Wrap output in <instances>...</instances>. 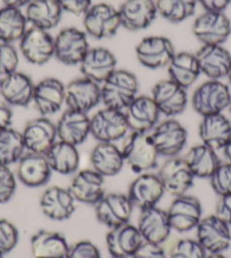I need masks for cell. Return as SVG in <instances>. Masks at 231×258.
I'll return each instance as SVG.
<instances>
[{
  "label": "cell",
  "instance_id": "11",
  "mask_svg": "<svg viewBox=\"0 0 231 258\" xmlns=\"http://www.w3.org/2000/svg\"><path fill=\"white\" fill-rule=\"evenodd\" d=\"M138 62L147 69L168 67L176 50L171 40L163 35H150L143 38L135 48Z\"/></svg>",
  "mask_w": 231,
  "mask_h": 258
},
{
  "label": "cell",
  "instance_id": "7",
  "mask_svg": "<svg viewBox=\"0 0 231 258\" xmlns=\"http://www.w3.org/2000/svg\"><path fill=\"white\" fill-rule=\"evenodd\" d=\"M150 135L159 155L167 159L179 156L188 141L187 129L175 118L159 121Z\"/></svg>",
  "mask_w": 231,
  "mask_h": 258
},
{
  "label": "cell",
  "instance_id": "27",
  "mask_svg": "<svg viewBox=\"0 0 231 258\" xmlns=\"http://www.w3.org/2000/svg\"><path fill=\"white\" fill-rule=\"evenodd\" d=\"M78 66L83 77L101 85L117 69V58L108 48L94 47L89 49Z\"/></svg>",
  "mask_w": 231,
  "mask_h": 258
},
{
  "label": "cell",
  "instance_id": "32",
  "mask_svg": "<svg viewBox=\"0 0 231 258\" xmlns=\"http://www.w3.org/2000/svg\"><path fill=\"white\" fill-rule=\"evenodd\" d=\"M63 9L58 0H32L25 7V17L31 27L50 32L63 20Z\"/></svg>",
  "mask_w": 231,
  "mask_h": 258
},
{
  "label": "cell",
  "instance_id": "47",
  "mask_svg": "<svg viewBox=\"0 0 231 258\" xmlns=\"http://www.w3.org/2000/svg\"><path fill=\"white\" fill-rule=\"evenodd\" d=\"M63 12L72 14L74 16H84L93 5V0H58Z\"/></svg>",
  "mask_w": 231,
  "mask_h": 258
},
{
  "label": "cell",
  "instance_id": "38",
  "mask_svg": "<svg viewBox=\"0 0 231 258\" xmlns=\"http://www.w3.org/2000/svg\"><path fill=\"white\" fill-rule=\"evenodd\" d=\"M27 29L29 23L22 9L7 6L0 8V42H20Z\"/></svg>",
  "mask_w": 231,
  "mask_h": 258
},
{
  "label": "cell",
  "instance_id": "41",
  "mask_svg": "<svg viewBox=\"0 0 231 258\" xmlns=\"http://www.w3.org/2000/svg\"><path fill=\"white\" fill-rule=\"evenodd\" d=\"M206 255L197 239L193 238L178 239L169 250V258H205Z\"/></svg>",
  "mask_w": 231,
  "mask_h": 258
},
{
  "label": "cell",
  "instance_id": "23",
  "mask_svg": "<svg viewBox=\"0 0 231 258\" xmlns=\"http://www.w3.org/2000/svg\"><path fill=\"white\" fill-rule=\"evenodd\" d=\"M124 112L131 132L151 133L159 123L161 117L151 95H137Z\"/></svg>",
  "mask_w": 231,
  "mask_h": 258
},
{
  "label": "cell",
  "instance_id": "9",
  "mask_svg": "<svg viewBox=\"0 0 231 258\" xmlns=\"http://www.w3.org/2000/svg\"><path fill=\"white\" fill-rule=\"evenodd\" d=\"M134 209L127 194L122 192H105L94 205L96 220L109 229L129 223Z\"/></svg>",
  "mask_w": 231,
  "mask_h": 258
},
{
  "label": "cell",
  "instance_id": "51",
  "mask_svg": "<svg viewBox=\"0 0 231 258\" xmlns=\"http://www.w3.org/2000/svg\"><path fill=\"white\" fill-rule=\"evenodd\" d=\"M13 122V110L12 107L0 101V132L5 131V129L11 128Z\"/></svg>",
  "mask_w": 231,
  "mask_h": 258
},
{
  "label": "cell",
  "instance_id": "56",
  "mask_svg": "<svg viewBox=\"0 0 231 258\" xmlns=\"http://www.w3.org/2000/svg\"><path fill=\"white\" fill-rule=\"evenodd\" d=\"M229 111H230V120H231V103H230V107H229Z\"/></svg>",
  "mask_w": 231,
  "mask_h": 258
},
{
  "label": "cell",
  "instance_id": "26",
  "mask_svg": "<svg viewBox=\"0 0 231 258\" xmlns=\"http://www.w3.org/2000/svg\"><path fill=\"white\" fill-rule=\"evenodd\" d=\"M136 227L143 240L156 245H162L167 241L172 231L167 211L161 210L158 206L142 210Z\"/></svg>",
  "mask_w": 231,
  "mask_h": 258
},
{
  "label": "cell",
  "instance_id": "16",
  "mask_svg": "<svg viewBox=\"0 0 231 258\" xmlns=\"http://www.w3.org/2000/svg\"><path fill=\"white\" fill-rule=\"evenodd\" d=\"M164 188L159 174L150 172L140 173L131 182L127 196L133 203L134 207L145 210L158 206L159 202L164 195Z\"/></svg>",
  "mask_w": 231,
  "mask_h": 258
},
{
  "label": "cell",
  "instance_id": "49",
  "mask_svg": "<svg viewBox=\"0 0 231 258\" xmlns=\"http://www.w3.org/2000/svg\"><path fill=\"white\" fill-rule=\"evenodd\" d=\"M214 214L218 215L220 219H222L231 227V195L219 198Z\"/></svg>",
  "mask_w": 231,
  "mask_h": 258
},
{
  "label": "cell",
  "instance_id": "40",
  "mask_svg": "<svg viewBox=\"0 0 231 258\" xmlns=\"http://www.w3.org/2000/svg\"><path fill=\"white\" fill-rule=\"evenodd\" d=\"M158 14L172 24H178L194 16L197 0H155Z\"/></svg>",
  "mask_w": 231,
  "mask_h": 258
},
{
  "label": "cell",
  "instance_id": "25",
  "mask_svg": "<svg viewBox=\"0 0 231 258\" xmlns=\"http://www.w3.org/2000/svg\"><path fill=\"white\" fill-rule=\"evenodd\" d=\"M34 85L33 80L27 74L16 71L2 77L0 95L9 107L24 108L32 103Z\"/></svg>",
  "mask_w": 231,
  "mask_h": 258
},
{
  "label": "cell",
  "instance_id": "2",
  "mask_svg": "<svg viewBox=\"0 0 231 258\" xmlns=\"http://www.w3.org/2000/svg\"><path fill=\"white\" fill-rule=\"evenodd\" d=\"M138 90L140 83L135 74L117 68L101 84V102L104 107L124 111L138 95Z\"/></svg>",
  "mask_w": 231,
  "mask_h": 258
},
{
  "label": "cell",
  "instance_id": "31",
  "mask_svg": "<svg viewBox=\"0 0 231 258\" xmlns=\"http://www.w3.org/2000/svg\"><path fill=\"white\" fill-rule=\"evenodd\" d=\"M198 135L203 144L214 151H222L231 140V120L224 113L202 117Z\"/></svg>",
  "mask_w": 231,
  "mask_h": 258
},
{
  "label": "cell",
  "instance_id": "48",
  "mask_svg": "<svg viewBox=\"0 0 231 258\" xmlns=\"http://www.w3.org/2000/svg\"><path fill=\"white\" fill-rule=\"evenodd\" d=\"M131 258H167L162 245L144 241Z\"/></svg>",
  "mask_w": 231,
  "mask_h": 258
},
{
  "label": "cell",
  "instance_id": "19",
  "mask_svg": "<svg viewBox=\"0 0 231 258\" xmlns=\"http://www.w3.org/2000/svg\"><path fill=\"white\" fill-rule=\"evenodd\" d=\"M66 85L56 77H45L36 83L33 92V103L42 117H50L58 113L65 104Z\"/></svg>",
  "mask_w": 231,
  "mask_h": 258
},
{
  "label": "cell",
  "instance_id": "18",
  "mask_svg": "<svg viewBox=\"0 0 231 258\" xmlns=\"http://www.w3.org/2000/svg\"><path fill=\"white\" fill-rule=\"evenodd\" d=\"M101 102V85L86 77L69 82L65 90L67 109L89 113Z\"/></svg>",
  "mask_w": 231,
  "mask_h": 258
},
{
  "label": "cell",
  "instance_id": "37",
  "mask_svg": "<svg viewBox=\"0 0 231 258\" xmlns=\"http://www.w3.org/2000/svg\"><path fill=\"white\" fill-rule=\"evenodd\" d=\"M185 160L194 177L198 179H210L221 163L216 151L203 143L192 146L185 156Z\"/></svg>",
  "mask_w": 231,
  "mask_h": 258
},
{
  "label": "cell",
  "instance_id": "21",
  "mask_svg": "<svg viewBox=\"0 0 231 258\" xmlns=\"http://www.w3.org/2000/svg\"><path fill=\"white\" fill-rule=\"evenodd\" d=\"M201 74L207 80L222 81L231 68V53L223 44L202 45L195 52Z\"/></svg>",
  "mask_w": 231,
  "mask_h": 258
},
{
  "label": "cell",
  "instance_id": "52",
  "mask_svg": "<svg viewBox=\"0 0 231 258\" xmlns=\"http://www.w3.org/2000/svg\"><path fill=\"white\" fill-rule=\"evenodd\" d=\"M4 6L14 7V8H25L32 0H2Z\"/></svg>",
  "mask_w": 231,
  "mask_h": 258
},
{
  "label": "cell",
  "instance_id": "50",
  "mask_svg": "<svg viewBox=\"0 0 231 258\" xmlns=\"http://www.w3.org/2000/svg\"><path fill=\"white\" fill-rule=\"evenodd\" d=\"M197 4L201 5L204 12L224 13L230 6L231 0H197Z\"/></svg>",
  "mask_w": 231,
  "mask_h": 258
},
{
  "label": "cell",
  "instance_id": "10",
  "mask_svg": "<svg viewBox=\"0 0 231 258\" xmlns=\"http://www.w3.org/2000/svg\"><path fill=\"white\" fill-rule=\"evenodd\" d=\"M171 229L178 233L195 230L203 218V207L197 197L184 194L176 196L167 210Z\"/></svg>",
  "mask_w": 231,
  "mask_h": 258
},
{
  "label": "cell",
  "instance_id": "6",
  "mask_svg": "<svg viewBox=\"0 0 231 258\" xmlns=\"http://www.w3.org/2000/svg\"><path fill=\"white\" fill-rule=\"evenodd\" d=\"M53 40L54 58L66 66L80 64L91 48L85 31L75 26L65 27L53 36Z\"/></svg>",
  "mask_w": 231,
  "mask_h": 258
},
{
  "label": "cell",
  "instance_id": "35",
  "mask_svg": "<svg viewBox=\"0 0 231 258\" xmlns=\"http://www.w3.org/2000/svg\"><path fill=\"white\" fill-rule=\"evenodd\" d=\"M52 172L63 176L75 174L81 165V155L77 146L66 142L57 141L45 154Z\"/></svg>",
  "mask_w": 231,
  "mask_h": 258
},
{
  "label": "cell",
  "instance_id": "30",
  "mask_svg": "<svg viewBox=\"0 0 231 258\" xmlns=\"http://www.w3.org/2000/svg\"><path fill=\"white\" fill-rule=\"evenodd\" d=\"M143 242L137 227L132 223L110 229L105 236V245L112 258H131Z\"/></svg>",
  "mask_w": 231,
  "mask_h": 258
},
{
  "label": "cell",
  "instance_id": "29",
  "mask_svg": "<svg viewBox=\"0 0 231 258\" xmlns=\"http://www.w3.org/2000/svg\"><path fill=\"white\" fill-rule=\"evenodd\" d=\"M59 141L80 146L91 136V117L89 113L67 109L56 123Z\"/></svg>",
  "mask_w": 231,
  "mask_h": 258
},
{
  "label": "cell",
  "instance_id": "8",
  "mask_svg": "<svg viewBox=\"0 0 231 258\" xmlns=\"http://www.w3.org/2000/svg\"><path fill=\"white\" fill-rule=\"evenodd\" d=\"M195 230L197 241L207 254H223L231 247V227L216 214L202 218Z\"/></svg>",
  "mask_w": 231,
  "mask_h": 258
},
{
  "label": "cell",
  "instance_id": "34",
  "mask_svg": "<svg viewBox=\"0 0 231 258\" xmlns=\"http://www.w3.org/2000/svg\"><path fill=\"white\" fill-rule=\"evenodd\" d=\"M30 247L33 258H66L69 245L63 233L39 230L31 237Z\"/></svg>",
  "mask_w": 231,
  "mask_h": 258
},
{
  "label": "cell",
  "instance_id": "5",
  "mask_svg": "<svg viewBox=\"0 0 231 258\" xmlns=\"http://www.w3.org/2000/svg\"><path fill=\"white\" fill-rule=\"evenodd\" d=\"M125 112L104 107L91 117V136L98 143H117L128 135Z\"/></svg>",
  "mask_w": 231,
  "mask_h": 258
},
{
  "label": "cell",
  "instance_id": "45",
  "mask_svg": "<svg viewBox=\"0 0 231 258\" xmlns=\"http://www.w3.org/2000/svg\"><path fill=\"white\" fill-rule=\"evenodd\" d=\"M17 181L15 173L6 165H0V204H6L15 195Z\"/></svg>",
  "mask_w": 231,
  "mask_h": 258
},
{
  "label": "cell",
  "instance_id": "15",
  "mask_svg": "<svg viewBox=\"0 0 231 258\" xmlns=\"http://www.w3.org/2000/svg\"><path fill=\"white\" fill-rule=\"evenodd\" d=\"M22 136L26 152L45 155L58 140L56 123L49 117L34 118L26 123Z\"/></svg>",
  "mask_w": 231,
  "mask_h": 258
},
{
  "label": "cell",
  "instance_id": "3",
  "mask_svg": "<svg viewBox=\"0 0 231 258\" xmlns=\"http://www.w3.org/2000/svg\"><path fill=\"white\" fill-rule=\"evenodd\" d=\"M230 103V86L223 81L207 80L198 85L192 95V107L201 117L223 113Z\"/></svg>",
  "mask_w": 231,
  "mask_h": 258
},
{
  "label": "cell",
  "instance_id": "42",
  "mask_svg": "<svg viewBox=\"0 0 231 258\" xmlns=\"http://www.w3.org/2000/svg\"><path fill=\"white\" fill-rule=\"evenodd\" d=\"M210 183L219 197L231 195V163L221 162L210 177Z\"/></svg>",
  "mask_w": 231,
  "mask_h": 258
},
{
  "label": "cell",
  "instance_id": "24",
  "mask_svg": "<svg viewBox=\"0 0 231 258\" xmlns=\"http://www.w3.org/2000/svg\"><path fill=\"white\" fill-rule=\"evenodd\" d=\"M68 189L77 203L94 206L105 195V178L92 168L80 170L73 177Z\"/></svg>",
  "mask_w": 231,
  "mask_h": 258
},
{
  "label": "cell",
  "instance_id": "55",
  "mask_svg": "<svg viewBox=\"0 0 231 258\" xmlns=\"http://www.w3.org/2000/svg\"><path fill=\"white\" fill-rule=\"evenodd\" d=\"M227 78H228V81H229V84H230V86H231V68H230V71H229V74H228Z\"/></svg>",
  "mask_w": 231,
  "mask_h": 258
},
{
  "label": "cell",
  "instance_id": "20",
  "mask_svg": "<svg viewBox=\"0 0 231 258\" xmlns=\"http://www.w3.org/2000/svg\"><path fill=\"white\" fill-rule=\"evenodd\" d=\"M76 203L68 188L51 186L42 192L39 205L41 212L48 219L63 222L71 219L75 213Z\"/></svg>",
  "mask_w": 231,
  "mask_h": 258
},
{
  "label": "cell",
  "instance_id": "46",
  "mask_svg": "<svg viewBox=\"0 0 231 258\" xmlns=\"http://www.w3.org/2000/svg\"><path fill=\"white\" fill-rule=\"evenodd\" d=\"M66 258H101V252L95 243L80 240L69 245Z\"/></svg>",
  "mask_w": 231,
  "mask_h": 258
},
{
  "label": "cell",
  "instance_id": "53",
  "mask_svg": "<svg viewBox=\"0 0 231 258\" xmlns=\"http://www.w3.org/2000/svg\"><path fill=\"white\" fill-rule=\"evenodd\" d=\"M222 151H223V155H224L225 160H227V162L231 163V140L229 141L228 144L223 147Z\"/></svg>",
  "mask_w": 231,
  "mask_h": 258
},
{
  "label": "cell",
  "instance_id": "36",
  "mask_svg": "<svg viewBox=\"0 0 231 258\" xmlns=\"http://www.w3.org/2000/svg\"><path fill=\"white\" fill-rule=\"evenodd\" d=\"M167 68L169 80L186 90L195 84L202 75L195 53L188 51L176 52Z\"/></svg>",
  "mask_w": 231,
  "mask_h": 258
},
{
  "label": "cell",
  "instance_id": "54",
  "mask_svg": "<svg viewBox=\"0 0 231 258\" xmlns=\"http://www.w3.org/2000/svg\"><path fill=\"white\" fill-rule=\"evenodd\" d=\"M205 258H228V257H225L223 254H207Z\"/></svg>",
  "mask_w": 231,
  "mask_h": 258
},
{
  "label": "cell",
  "instance_id": "58",
  "mask_svg": "<svg viewBox=\"0 0 231 258\" xmlns=\"http://www.w3.org/2000/svg\"><path fill=\"white\" fill-rule=\"evenodd\" d=\"M0 81H2V78H0Z\"/></svg>",
  "mask_w": 231,
  "mask_h": 258
},
{
  "label": "cell",
  "instance_id": "14",
  "mask_svg": "<svg viewBox=\"0 0 231 258\" xmlns=\"http://www.w3.org/2000/svg\"><path fill=\"white\" fill-rule=\"evenodd\" d=\"M151 98L160 113L167 118H175L182 114L188 104L187 90L169 78L156 83L152 89Z\"/></svg>",
  "mask_w": 231,
  "mask_h": 258
},
{
  "label": "cell",
  "instance_id": "17",
  "mask_svg": "<svg viewBox=\"0 0 231 258\" xmlns=\"http://www.w3.org/2000/svg\"><path fill=\"white\" fill-rule=\"evenodd\" d=\"M159 177L165 192L172 196L187 194L194 185L195 177L185 158L175 156L167 159L159 170Z\"/></svg>",
  "mask_w": 231,
  "mask_h": 258
},
{
  "label": "cell",
  "instance_id": "22",
  "mask_svg": "<svg viewBox=\"0 0 231 258\" xmlns=\"http://www.w3.org/2000/svg\"><path fill=\"white\" fill-rule=\"evenodd\" d=\"M118 12L122 27L132 32L150 27L159 15L155 0H125Z\"/></svg>",
  "mask_w": 231,
  "mask_h": 258
},
{
  "label": "cell",
  "instance_id": "12",
  "mask_svg": "<svg viewBox=\"0 0 231 258\" xmlns=\"http://www.w3.org/2000/svg\"><path fill=\"white\" fill-rule=\"evenodd\" d=\"M193 34L202 45L224 44L231 35V22L224 13L204 12L194 21Z\"/></svg>",
  "mask_w": 231,
  "mask_h": 258
},
{
  "label": "cell",
  "instance_id": "39",
  "mask_svg": "<svg viewBox=\"0 0 231 258\" xmlns=\"http://www.w3.org/2000/svg\"><path fill=\"white\" fill-rule=\"evenodd\" d=\"M25 151L22 132L12 127L0 132V165L11 167L16 164Z\"/></svg>",
  "mask_w": 231,
  "mask_h": 258
},
{
  "label": "cell",
  "instance_id": "1",
  "mask_svg": "<svg viewBox=\"0 0 231 258\" xmlns=\"http://www.w3.org/2000/svg\"><path fill=\"white\" fill-rule=\"evenodd\" d=\"M124 140L122 151L125 164L134 173L150 172L158 167L160 155L150 133L131 132Z\"/></svg>",
  "mask_w": 231,
  "mask_h": 258
},
{
  "label": "cell",
  "instance_id": "33",
  "mask_svg": "<svg viewBox=\"0 0 231 258\" xmlns=\"http://www.w3.org/2000/svg\"><path fill=\"white\" fill-rule=\"evenodd\" d=\"M90 163L91 168L101 176L113 177L125 165L123 151L116 143H98L91 151Z\"/></svg>",
  "mask_w": 231,
  "mask_h": 258
},
{
  "label": "cell",
  "instance_id": "43",
  "mask_svg": "<svg viewBox=\"0 0 231 258\" xmlns=\"http://www.w3.org/2000/svg\"><path fill=\"white\" fill-rule=\"evenodd\" d=\"M20 53L15 45L0 42V78L17 71Z\"/></svg>",
  "mask_w": 231,
  "mask_h": 258
},
{
  "label": "cell",
  "instance_id": "44",
  "mask_svg": "<svg viewBox=\"0 0 231 258\" xmlns=\"http://www.w3.org/2000/svg\"><path fill=\"white\" fill-rule=\"evenodd\" d=\"M20 238L17 228L11 221L0 219V256L7 255L16 247Z\"/></svg>",
  "mask_w": 231,
  "mask_h": 258
},
{
  "label": "cell",
  "instance_id": "13",
  "mask_svg": "<svg viewBox=\"0 0 231 258\" xmlns=\"http://www.w3.org/2000/svg\"><path fill=\"white\" fill-rule=\"evenodd\" d=\"M18 43L22 56L34 66H43L54 57V40L48 31L30 26Z\"/></svg>",
  "mask_w": 231,
  "mask_h": 258
},
{
  "label": "cell",
  "instance_id": "4",
  "mask_svg": "<svg viewBox=\"0 0 231 258\" xmlns=\"http://www.w3.org/2000/svg\"><path fill=\"white\" fill-rule=\"evenodd\" d=\"M83 27L89 38L95 40L112 38L122 27L118 8L108 3L93 4L83 16Z\"/></svg>",
  "mask_w": 231,
  "mask_h": 258
},
{
  "label": "cell",
  "instance_id": "57",
  "mask_svg": "<svg viewBox=\"0 0 231 258\" xmlns=\"http://www.w3.org/2000/svg\"><path fill=\"white\" fill-rule=\"evenodd\" d=\"M0 258H5V257L4 256H0Z\"/></svg>",
  "mask_w": 231,
  "mask_h": 258
},
{
  "label": "cell",
  "instance_id": "59",
  "mask_svg": "<svg viewBox=\"0 0 231 258\" xmlns=\"http://www.w3.org/2000/svg\"><path fill=\"white\" fill-rule=\"evenodd\" d=\"M111 258H112V257H111Z\"/></svg>",
  "mask_w": 231,
  "mask_h": 258
},
{
  "label": "cell",
  "instance_id": "28",
  "mask_svg": "<svg viewBox=\"0 0 231 258\" xmlns=\"http://www.w3.org/2000/svg\"><path fill=\"white\" fill-rule=\"evenodd\" d=\"M52 170L45 155L26 153L17 162L16 178L23 185L30 188H39L49 182Z\"/></svg>",
  "mask_w": 231,
  "mask_h": 258
}]
</instances>
